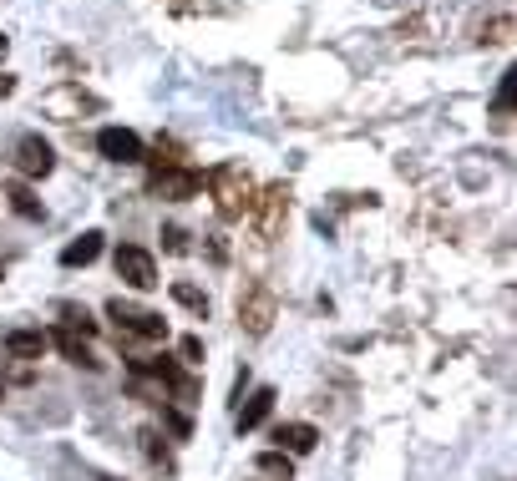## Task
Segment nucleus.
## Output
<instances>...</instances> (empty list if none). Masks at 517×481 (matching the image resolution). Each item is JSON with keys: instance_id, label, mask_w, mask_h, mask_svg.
<instances>
[{"instance_id": "nucleus-1", "label": "nucleus", "mask_w": 517, "mask_h": 481, "mask_svg": "<svg viewBox=\"0 0 517 481\" xmlns=\"http://www.w3.org/2000/svg\"><path fill=\"white\" fill-rule=\"evenodd\" d=\"M107 319L117 325V335H132V340H168V319L142 309V304H127V299H107Z\"/></svg>"}, {"instance_id": "nucleus-2", "label": "nucleus", "mask_w": 517, "mask_h": 481, "mask_svg": "<svg viewBox=\"0 0 517 481\" xmlns=\"http://www.w3.org/2000/svg\"><path fill=\"white\" fill-rule=\"evenodd\" d=\"M208 188H213V198H218V213L224 218H244L249 208H254V183H249V173L244 168H218L213 178H208Z\"/></svg>"}, {"instance_id": "nucleus-3", "label": "nucleus", "mask_w": 517, "mask_h": 481, "mask_svg": "<svg viewBox=\"0 0 517 481\" xmlns=\"http://www.w3.org/2000/svg\"><path fill=\"white\" fill-rule=\"evenodd\" d=\"M112 269H117V279H122L127 289H137V294L158 289V264H153V254L137 249V244H122V249L112 254Z\"/></svg>"}, {"instance_id": "nucleus-4", "label": "nucleus", "mask_w": 517, "mask_h": 481, "mask_svg": "<svg viewBox=\"0 0 517 481\" xmlns=\"http://www.w3.org/2000/svg\"><path fill=\"white\" fill-rule=\"evenodd\" d=\"M51 168H56L51 142H46L41 132H21V137H16V173H21V178H46Z\"/></svg>"}, {"instance_id": "nucleus-5", "label": "nucleus", "mask_w": 517, "mask_h": 481, "mask_svg": "<svg viewBox=\"0 0 517 481\" xmlns=\"http://www.w3.org/2000/svg\"><path fill=\"white\" fill-rule=\"evenodd\" d=\"M198 188H203V178L193 168H173V157L163 168H153V193L168 203H188V198H198Z\"/></svg>"}, {"instance_id": "nucleus-6", "label": "nucleus", "mask_w": 517, "mask_h": 481, "mask_svg": "<svg viewBox=\"0 0 517 481\" xmlns=\"http://www.w3.org/2000/svg\"><path fill=\"white\" fill-rule=\"evenodd\" d=\"M97 152L107 157V163H142L147 157V147H142V137L132 127H102L97 132Z\"/></svg>"}, {"instance_id": "nucleus-7", "label": "nucleus", "mask_w": 517, "mask_h": 481, "mask_svg": "<svg viewBox=\"0 0 517 481\" xmlns=\"http://www.w3.org/2000/svg\"><path fill=\"white\" fill-rule=\"evenodd\" d=\"M239 325L249 335H269V325H274V294L269 289H249L239 299Z\"/></svg>"}, {"instance_id": "nucleus-8", "label": "nucleus", "mask_w": 517, "mask_h": 481, "mask_svg": "<svg viewBox=\"0 0 517 481\" xmlns=\"http://www.w3.org/2000/svg\"><path fill=\"white\" fill-rule=\"evenodd\" d=\"M320 446V431L310 426V421H284V426H274V451H284V456H310Z\"/></svg>"}, {"instance_id": "nucleus-9", "label": "nucleus", "mask_w": 517, "mask_h": 481, "mask_svg": "<svg viewBox=\"0 0 517 481\" xmlns=\"http://www.w3.org/2000/svg\"><path fill=\"white\" fill-rule=\"evenodd\" d=\"M249 213H259V233L264 238H274L279 233V223L289 218V188H264L259 198H254V208Z\"/></svg>"}, {"instance_id": "nucleus-10", "label": "nucleus", "mask_w": 517, "mask_h": 481, "mask_svg": "<svg viewBox=\"0 0 517 481\" xmlns=\"http://www.w3.org/2000/svg\"><path fill=\"white\" fill-rule=\"evenodd\" d=\"M274 385H259L249 400H244V406H239V416H234V426H239V436H249V431H259L264 421H269V411H274Z\"/></svg>"}, {"instance_id": "nucleus-11", "label": "nucleus", "mask_w": 517, "mask_h": 481, "mask_svg": "<svg viewBox=\"0 0 517 481\" xmlns=\"http://www.w3.org/2000/svg\"><path fill=\"white\" fill-rule=\"evenodd\" d=\"M71 365H87V370H97V355H92V345H87V335H77V330H71V325H56L51 335H46Z\"/></svg>"}, {"instance_id": "nucleus-12", "label": "nucleus", "mask_w": 517, "mask_h": 481, "mask_svg": "<svg viewBox=\"0 0 517 481\" xmlns=\"http://www.w3.org/2000/svg\"><path fill=\"white\" fill-rule=\"evenodd\" d=\"M102 238H107V233H97V228H87L82 238H71V244L61 249V264H66V269H87V264H97V259H102Z\"/></svg>"}, {"instance_id": "nucleus-13", "label": "nucleus", "mask_w": 517, "mask_h": 481, "mask_svg": "<svg viewBox=\"0 0 517 481\" xmlns=\"http://www.w3.org/2000/svg\"><path fill=\"white\" fill-rule=\"evenodd\" d=\"M46 345H51L46 330H11V335H6V350H11L16 360H41Z\"/></svg>"}, {"instance_id": "nucleus-14", "label": "nucleus", "mask_w": 517, "mask_h": 481, "mask_svg": "<svg viewBox=\"0 0 517 481\" xmlns=\"http://www.w3.org/2000/svg\"><path fill=\"white\" fill-rule=\"evenodd\" d=\"M254 471L269 476V481H294V461H289L284 451H259V456H254Z\"/></svg>"}, {"instance_id": "nucleus-15", "label": "nucleus", "mask_w": 517, "mask_h": 481, "mask_svg": "<svg viewBox=\"0 0 517 481\" xmlns=\"http://www.w3.org/2000/svg\"><path fill=\"white\" fill-rule=\"evenodd\" d=\"M6 198H11V208H16L21 218H41V198H36L26 183H11V188H6Z\"/></svg>"}, {"instance_id": "nucleus-16", "label": "nucleus", "mask_w": 517, "mask_h": 481, "mask_svg": "<svg viewBox=\"0 0 517 481\" xmlns=\"http://www.w3.org/2000/svg\"><path fill=\"white\" fill-rule=\"evenodd\" d=\"M173 299H178V304H183V309H193V314H198V319H203V314H208V294H203V289H198V284H188V279H178V284H173Z\"/></svg>"}, {"instance_id": "nucleus-17", "label": "nucleus", "mask_w": 517, "mask_h": 481, "mask_svg": "<svg viewBox=\"0 0 517 481\" xmlns=\"http://www.w3.org/2000/svg\"><path fill=\"white\" fill-rule=\"evenodd\" d=\"M163 249H168V254H188V233H183L178 223L163 228Z\"/></svg>"}, {"instance_id": "nucleus-18", "label": "nucleus", "mask_w": 517, "mask_h": 481, "mask_svg": "<svg viewBox=\"0 0 517 481\" xmlns=\"http://www.w3.org/2000/svg\"><path fill=\"white\" fill-rule=\"evenodd\" d=\"M512 76H517V71H502V82H497V112H502V117L512 112Z\"/></svg>"}, {"instance_id": "nucleus-19", "label": "nucleus", "mask_w": 517, "mask_h": 481, "mask_svg": "<svg viewBox=\"0 0 517 481\" xmlns=\"http://www.w3.org/2000/svg\"><path fill=\"white\" fill-rule=\"evenodd\" d=\"M183 360H188V365H198V360H203V340H198V335H188V340H183Z\"/></svg>"}, {"instance_id": "nucleus-20", "label": "nucleus", "mask_w": 517, "mask_h": 481, "mask_svg": "<svg viewBox=\"0 0 517 481\" xmlns=\"http://www.w3.org/2000/svg\"><path fill=\"white\" fill-rule=\"evenodd\" d=\"M163 421H168L178 436H188V431H193V426H188V416H178V411H163Z\"/></svg>"}, {"instance_id": "nucleus-21", "label": "nucleus", "mask_w": 517, "mask_h": 481, "mask_svg": "<svg viewBox=\"0 0 517 481\" xmlns=\"http://www.w3.org/2000/svg\"><path fill=\"white\" fill-rule=\"evenodd\" d=\"M6 51H11V41H6V36H0V61H6Z\"/></svg>"}]
</instances>
